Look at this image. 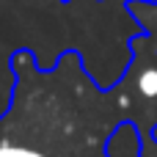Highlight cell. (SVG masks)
<instances>
[{"label": "cell", "mask_w": 157, "mask_h": 157, "mask_svg": "<svg viewBox=\"0 0 157 157\" xmlns=\"http://www.w3.org/2000/svg\"><path fill=\"white\" fill-rule=\"evenodd\" d=\"M130 61L113 88H99L77 50L44 69L30 50L8 58L14 88L0 116V157H108L110 135L135 124L138 157H157V8L138 14Z\"/></svg>", "instance_id": "1"}, {"label": "cell", "mask_w": 157, "mask_h": 157, "mask_svg": "<svg viewBox=\"0 0 157 157\" xmlns=\"http://www.w3.org/2000/svg\"><path fill=\"white\" fill-rule=\"evenodd\" d=\"M61 3H69V0H61ZM97 3H102V0H97Z\"/></svg>", "instance_id": "2"}]
</instances>
